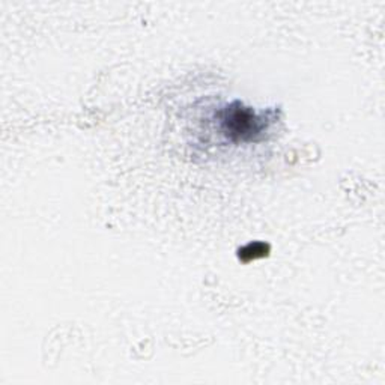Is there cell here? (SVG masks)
Returning <instances> with one entry per match:
<instances>
[{
    "label": "cell",
    "mask_w": 385,
    "mask_h": 385,
    "mask_svg": "<svg viewBox=\"0 0 385 385\" xmlns=\"http://www.w3.org/2000/svg\"><path fill=\"white\" fill-rule=\"evenodd\" d=\"M226 120L232 131V134H238L244 137L247 134H251L253 131H256V120L253 119V115L247 110L236 109Z\"/></svg>",
    "instance_id": "obj_1"
}]
</instances>
